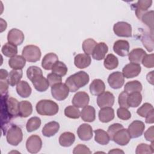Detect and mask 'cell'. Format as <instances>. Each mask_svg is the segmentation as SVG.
<instances>
[{"instance_id": "6da1fadb", "label": "cell", "mask_w": 154, "mask_h": 154, "mask_svg": "<svg viewBox=\"0 0 154 154\" xmlns=\"http://www.w3.org/2000/svg\"><path fill=\"white\" fill-rule=\"evenodd\" d=\"M1 127L5 126L10 122L12 118L19 116V102L8 95H1Z\"/></svg>"}, {"instance_id": "7a4b0ae2", "label": "cell", "mask_w": 154, "mask_h": 154, "mask_svg": "<svg viewBox=\"0 0 154 154\" xmlns=\"http://www.w3.org/2000/svg\"><path fill=\"white\" fill-rule=\"evenodd\" d=\"M26 76L38 91L44 92L48 89L49 82L47 79L43 76V72L38 67L30 66L26 70Z\"/></svg>"}, {"instance_id": "3957f363", "label": "cell", "mask_w": 154, "mask_h": 154, "mask_svg": "<svg viewBox=\"0 0 154 154\" xmlns=\"http://www.w3.org/2000/svg\"><path fill=\"white\" fill-rule=\"evenodd\" d=\"M90 78L88 73L84 71H79L69 76L65 82L70 92H76L80 88L86 85Z\"/></svg>"}, {"instance_id": "277c9868", "label": "cell", "mask_w": 154, "mask_h": 154, "mask_svg": "<svg viewBox=\"0 0 154 154\" xmlns=\"http://www.w3.org/2000/svg\"><path fill=\"white\" fill-rule=\"evenodd\" d=\"M35 109L40 115L52 116L58 113L59 106L56 102L52 100L43 99L37 102Z\"/></svg>"}, {"instance_id": "5b68a950", "label": "cell", "mask_w": 154, "mask_h": 154, "mask_svg": "<svg viewBox=\"0 0 154 154\" xmlns=\"http://www.w3.org/2000/svg\"><path fill=\"white\" fill-rule=\"evenodd\" d=\"M23 133L20 127L12 125L7 130L6 139L7 143L11 146H17L22 140Z\"/></svg>"}, {"instance_id": "8992f818", "label": "cell", "mask_w": 154, "mask_h": 154, "mask_svg": "<svg viewBox=\"0 0 154 154\" xmlns=\"http://www.w3.org/2000/svg\"><path fill=\"white\" fill-rule=\"evenodd\" d=\"M22 56L28 62L35 63L38 61L41 57V51L40 48L32 45L25 46L22 52Z\"/></svg>"}, {"instance_id": "52a82bcc", "label": "cell", "mask_w": 154, "mask_h": 154, "mask_svg": "<svg viewBox=\"0 0 154 154\" xmlns=\"http://www.w3.org/2000/svg\"><path fill=\"white\" fill-rule=\"evenodd\" d=\"M69 89L66 84L58 83L51 87V94L54 99L57 100L66 99L69 93Z\"/></svg>"}, {"instance_id": "ba28073f", "label": "cell", "mask_w": 154, "mask_h": 154, "mask_svg": "<svg viewBox=\"0 0 154 154\" xmlns=\"http://www.w3.org/2000/svg\"><path fill=\"white\" fill-rule=\"evenodd\" d=\"M42 147L41 138L37 135H32L28 138L26 141V149L31 153H38Z\"/></svg>"}, {"instance_id": "9c48e42d", "label": "cell", "mask_w": 154, "mask_h": 154, "mask_svg": "<svg viewBox=\"0 0 154 154\" xmlns=\"http://www.w3.org/2000/svg\"><path fill=\"white\" fill-rule=\"evenodd\" d=\"M113 31L119 37H129L132 35L131 25L126 22H118L113 26Z\"/></svg>"}, {"instance_id": "30bf717a", "label": "cell", "mask_w": 154, "mask_h": 154, "mask_svg": "<svg viewBox=\"0 0 154 154\" xmlns=\"http://www.w3.org/2000/svg\"><path fill=\"white\" fill-rule=\"evenodd\" d=\"M114 96L109 91H103L98 95L97 98V103L99 108L111 107L114 103Z\"/></svg>"}, {"instance_id": "8fae6325", "label": "cell", "mask_w": 154, "mask_h": 154, "mask_svg": "<svg viewBox=\"0 0 154 154\" xmlns=\"http://www.w3.org/2000/svg\"><path fill=\"white\" fill-rule=\"evenodd\" d=\"M108 82L112 88L119 89L123 85L125 77L122 72L119 71L114 72L109 75Z\"/></svg>"}, {"instance_id": "7c38bea8", "label": "cell", "mask_w": 154, "mask_h": 154, "mask_svg": "<svg viewBox=\"0 0 154 154\" xmlns=\"http://www.w3.org/2000/svg\"><path fill=\"white\" fill-rule=\"evenodd\" d=\"M145 129L144 123L140 120L133 121L128 126V131L131 138H135L140 137Z\"/></svg>"}, {"instance_id": "4fadbf2b", "label": "cell", "mask_w": 154, "mask_h": 154, "mask_svg": "<svg viewBox=\"0 0 154 154\" xmlns=\"http://www.w3.org/2000/svg\"><path fill=\"white\" fill-rule=\"evenodd\" d=\"M24 39L25 36L23 32L17 28H13L8 32V42L16 46L20 45L24 41Z\"/></svg>"}, {"instance_id": "5bb4252c", "label": "cell", "mask_w": 154, "mask_h": 154, "mask_svg": "<svg viewBox=\"0 0 154 154\" xmlns=\"http://www.w3.org/2000/svg\"><path fill=\"white\" fill-rule=\"evenodd\" d=\"M141 67L140 64L130 63L126 64L122 69V73L126 78H132L137 76L141 72Z\"/></svg>"}, {"instance_id": "9a60e30c", "label": "cell", "mask_w": 154, "mask_h": 154, "mask_svg": "<svg viewBox=\"0 0 154 154\" xmlns=\"http://www.w3.org/2000/svg\"><path fill=\"white\" fill-rule=\"evenodd\" d=\"M131 138L128 129L122 128L114 134L112 141L120 146H126L129 143Z\"/></svg>"}, {"instance_id": "2e32d148", "label": "cell", "mask_w": 154, "mask_h": 154, "mask_svg": "<svg viewBox=\"0 0 154 154\" xmlns=\"http://www.w3.org/2000/svg\"><path fill=\"white\" fill-rule=\"evenodd\" d=\"M152 1L151 0H140L132 5L135 8V12L137 17L141 20L142 16L147 11L149 8L152 5Z\"/></svg>"}, {"instance_id": "e0dca14e", "label": "cell", "mask_w": 154, "mask_h": 154, "mask_svg": "<svg viewBox=\"0 0 154 154\" xmlns=\"http://www.w3.org/2000/svg\"><path fill=\"white\" fill-rule=\"evenodd\" d=\"M90 100L88 94L84 91H78L73 96L72 103L78 108H84L88 105Z\"/></svg>"}, {"instance_id": "ac0fdd59", "label": "cell", "mask_w": 154, "mask_h": 154, "mask_svg": "<svg viewBox=\"0 0 154 154\" xmlns=\"http://www.w3.org/2000/svg\"><path fill=\"white\" fill-rule=\"evenodd\" d=\"M113 51L118 55L125 57L129 52V44L127 40H119L115 42L113 45Z\"/></svg>"}, {"instance_id": "d6986e66", "label": "cell", "mask_w": 154, "mask_h": 154, "mask_svg": "<svg viewBox=\"0 0 154 154\" xmlns=\"http://www.w3.org/2000/svg\"><path fill=\"white\" fill-rule=\"evenodd\" d=\"M77 134L81 140L88 141L93 137V129L90 125L83 123L78 127Z\"/></svg>"}, {"instance_id": "ffe728a7", "label": "cell", "mask_w": 154, "mask_h": 154, "mask_svg": "<svg viewBox=\"0 0 154 154\" xmlns=\"http://www.w3.org/2000/svg\"><path fill=\"white\" fill-rule=\"evenodd\" d=\"M108 51V47L106 43L100 42L96 45L92 52V57L96 60H103Z\"/></svg>"}, {"instance_id": "44dd1931", "label": "cell", "mask_w": 154, "mask_h": 154, "mask_svg": "<svg viewBox=\"0 0 154 154\" xmlns=\"http://www.w3.org/2000/svg\"><path fill=\"white\" fill-rule=\"evenodd\" d=\"M58 61V57L55 53L46 54L42 61V66L45 70H52L54 64Z\"/></svg>"}, {"instance_id": "7402d4cb", "label": "cell", "mask_w": 154, "mask_h": 154, "mask_svg": "<svg viewBox=\"0 0 154 154\" xmlns=\"http://www.w3.org/2000/svg\"><path fill=\"white\" fill-rule=\"evenodd\" d=\"M91 62V57L85 54L76 55L74 58V64L79 69H84L88 67Z\"/></svg>"}, {"instance_id": "603a6c76", "label": "cell", "mask_w": 154, "mask_h": 154, "mask_svg": "<svg viewBox=\"0 0 154 154\" xmlns=\"http://www.w3.org/2000/svg\"><path fill=\"white\" fill-rule=\"evenodd\" d=\"M60 125L55 121L46 123L42 129V134L45 137H51L55 135L59 131Z\"/></svg>"}, {"instance_id": "cb8c5ba5", "label": "cell", "mask_w": 154, "mask_h": 154, "mask_svg": "<svg viewBox=\"0 0 154 154\" xmlns=\"http://www.w3.org/2000/svg\"><path fill=\"white\" fill-rule=\"evenodd\" d=\"M80 116L82 120L87 122H93L96 119V111L94 107L87 105L83 108Z\"/></svg>"}, {"instance_id": "d4e9b609", "label": "cell", "mask_w": 154, "mask_h": 154, "mask_svg": "<svg viewBox=\"0 0 154 154\" xmlns=\"http://www.w3.org/2000/svg\"><path fill=\"white\" fill-rule=\"evenodd\" d=\"M89 89L91 94L98 96L105 91V85L102 80L100 79H95L90 84Z\"/></svg>"}, {"instance_id": "484cf974", "label": "cell", "mask_w": 154, "mask_h": 154, "mask_svg": "<svg viewBox=\"0 0 154 154\" xmlns=\"http://www.w3.org/2000/svg\"><path fill=\"white\" fill-rule=\"evenodd\" d=\"M146 55V52L141 48H136L132 50L128 54L129 60L133 63L140 64Z\"/></svg>"}, {"instance_id": "4316f807", "label": "cell", "mask_w": 154, "mask_h": 154, "mask_svg": "<svg viewBox=\"0 0 154 154\" xmlns=\"http://www.w3.org/2000/svg\"><path fill=\"white\" fill-rule=\"evenodd\" d=\"M114 118V111L111 107L102 108L99 111V119L102 123H108Z\"/></svg>"}, {"instance_id": "83f0119b", "label": "cell", "mask_w": 154, "mask_h": 154, "mask_svg": "<svg viewBox=\"0 0 154 154\" xmlns=\"http://www.w3.org/2000/svg\"><path fill=\"white\" fill-rule=\"evenodd\" d=\"M16 91L21 97L26 98L31 95L32 89L26 81H21L16 85Z\"/></svg>"}, {"instance_id": "f1b7e54d", "label": "cell", "mask_w": 154, "mask_h": 154, "mask_svg": "<svg viewBox=\"0 0 154 154\" xmlns=\"http://www.w3.org/2000/svg\"><path fill=\"white\" fill-rule=\"evenodd\" d=\"M26 64V60L23 56L15 55L8 60L9 66L14 70L22 69Z\"/></svg>"}, {"instance_id": "f546056e", "label": "cell", "mask_w": 154, "mask_h": 154, "mask_svg": "<svg viewBox=\"0 0 154 154\" xmlns=\"http://www.w3.org/2000/svg\"><path fill=\"white\" fill-rule=\"evenodd\" d=\"M75 140V136L73 133L65 132L61 134L59 137V144L65 147L71 146Z\"/></svg>"}, {"instance_id": "4dcf8cb0", "label": "cell", "mask_w": 154, "mask_h": 154, "mask_svg": "<svg viewBox=\"0 0 154 154\" xmlns=\"http://www.w3.org/2000/svg\"><path fill=\"white\" fill-rule=\"evenodd\" d=\"M95 136L94 140L101 145H106L110 141V138L108 133L102 129H98L94 131Z\"/></svg>"}, {"instance_id": "1f68e13d", "label": "cell", "mask_w": 154, "mask_h": 154, "mask_svg": "<svg viewBox=\"0 0 154 154\" xmlns=\"http://www.w3.org/2000/svg\"><path fill=\"white\" fill-rule=\"evenodd\" d=\"M32 112V104L27 100L19 102V116L26 118L30 116Z\"/></svg>"}, {"instance_id": "d6a6232c", "label": "cell", "mask_w": 154, "mask_h": 154, "mask_svg": "<svg viewBox=\"0 0 154 154\" xmlns=\"http://www.w3.org/2000/svg\"><path fill=\"white\" fill-rule=\"evenodd\" d=\"M153 32H145L142 34L141 40L143 46L149 52H152L153 50Z\"/></svg>"}, {"instance_id": "836d02e7", "label": "cell", "mask_w": 154, "mask_h": 154, "mask_svg": "<svg viewBox=\"0 0 154 154\" xmlns=\"http://www.w3.org/2000/svg\"><path fill=\"white\" fill-rule=\"evenodd\" d=\"M142 88L143 86L141 83L137 80L129 81L124 87L125 91L128 94L134 92H140L142 90Z\"/></svg>"}, {"instance_id": "e575fe53", "label": "cell", "mask_w": 154, "mask_h": 154, "mask_svg": "<svg viewBox=\"0 0 154 154\" xmlns=\"http://www.w3.org/2000/svg\"><path fill=\"white\" fill-rule=\"evenodd\" d=\"M23 72L22 69L19 70H12L8 73V81L9 84L11 86H14L15 85L17 84L21 78H22Z\"/></svg>"}, {"instance_id": "d590c367", "label": "cell", "mask_w": 154, "mask_h": 154, "mask_svg": "<svg viewBox=\"0 0 154 154\" xmlns=\"http://www.w3.org/2000/svg\"><path fill=\"white\" fill-rule=\"evenodd\" d=\"M141 101L142 95L140 92H134L128 94L127 102L129 107H137L141 103Z\"/></svg>"}, {"instance_id": "8d00e7d4", "label": "cell", "mask_w": 154, "mask_h": 154, "mask_svg": "<svg viewBox=\"0 0 154 154\" xmlns=\"http://www.w3.org/2000/svg\"><path fill=\"white\" fill-rule=\"evenodd\" d=\"M103 64L105 67L108 70H113L117 67L119 65V60L117 57L112 54L107 55L104 59Z\"/></svg>"}, {"instance_id": "74e56055", "label": "cell", "mask_w": 154, "mask_h": 154, "mask_svg": "<svg viewBox=\"0 0 154 154\" xmlns=\"http://www.w3.org/2000/svg\"><path fill=\"white\" fill-rule=\"evenodd\" d=\"M2 53L5 57H13L17 54V46L11 43H6L3 45L1 49Z\"/></svg>"}, {"instance_id": "f35d334b", "label": "cell", "mask_w": 154, "mask_h": 154, "mask_svg": "<svg viewBox=\"0 0 154 154\" xmlns=\"http://www.w3.org/2000/svg\"><path fill=\"white\" fill-rule=\"evenodd\" d=\"M41 125V120L38 117L30 118L26 125V129L28 132H31L38 129Z\"/></svg>"}, {"instance_id": "ab89813d", "label": "cell", "mask_w": 154, "mask_h": 154, "mask_svg": "<svg viewBox=\"0 0 154 154\" xmlns=\"http://www.w3.org/2000/svg\"><path fill=\"white\" fill-rule=\"evenodd\" d=\"M52 71V73L61 77L66 75L67 72V67L64 63L58 61L53 66Z\"/></svg>"}, {"instance_id": "60d3db41", "label": "cell", "mask_w": 154, "mask_h": 154, "mask_svg": "<svg viewBox=\"0 0 154 154\" xmlns=\"http://www.w3.org/2000/svg\"><path fill=\"white\" fill-rule=\"evenodd\" d=\"M97 44V42L93 38H87L82 43V50L85 54L91 55Z\"/></svg>"}, {"instance_id": "b9f144b4", "label": "cell", "mask_w": 154, "mask_h": 154, "mask_svg": "<svg viewBox=\"0 0 154 154\" xmlns=\"http://www.w3.org/2000/svg\"><path fill=\"white\" fill-rule=\"evenodd\" d=\"M80 111L78 107L74 105H69L67 106L64 109V115L70 118L76 119L80 117Z\"/></svg>"}, {"instance_id": "7bdbcfd3", "label": "cell", "mask_w": 154, "mask_h": 154, "mask_svg": "<svg viewBox=\"0 0 154 154\" xmlns=\"http://www.w3.org/2000/svg\"><path fill=\"white\" fill-rule=\"evenodd\" d=\"M153 142H152L150 145H148L145 143H141L137 146L136 148L135 153L137 154L141 153H153L154 152Z\"/></svg>"}, {"instance_id": "ee69618b", "label": "cell", "mask_w": 154, "mask_h": 154, "mask_svg": "<svg viewBox=\"0 0 154 154\" xmlns=\"http://www.w3.org/2000/svg\"><path fill=\"white\" fill-rule=\"evenodd\" d=\"M153 11H147L141 17V20L142 22L146 25L148 27L150 28L152 32H153Z\"/></svg>"}, {"instance_id": "f6af8a7d", "label": "cell", "mask_w": 154, "mask_h": 154, "mask_svg": "<svg viewBox=\"0 0 154 154\" xmlns=\"http://www.w3.org/2000/svg\"><path fill=\"white\" fill-rule=\"evenodd\" d=\"M153 109L152 104L149 103H144L137 111V113L142 117H146L149 112Z\"/></svg>"}, {"instance_id": "bcb514c9", "label": "cell", "mask_w": 154, "mask_h": 154, "mask_svg": "<svg viewBox=\"0 0 154 154\" xmlns=\"http://www.w3.org/2000/svg\"><path fill=\"white\" fill-rule=\"evenodd\" d=\"M117 117L123 120H128L131 117V113L128 108L120 107L117 111Z\"/></svg>"}, {"instance_id": "7dc6e473", "label": "cell", "mask_w": 154, "mask_h": 154, "mask_svg": "<svg viewBox=\"0 0 154 154\" xmlns=\"http://www.w3.org/2000/svg\"><path fill=\"white\" fill-rule=\"evenodd\" d=\"M123 128V126L120 123H114L111 125H110L108 128L107 133L109 135V137L110 138L111 140H112V138L114 135V134L120 129Z\"/></svg>"}, {"instance_id": "c3c4849f", "label": "cell", "mask_w": 154, "mask_h": 154, "mask_svg": "<svg viewBox=\"0 0 154 154\" xmlns=\"http://www.w3.org/2000/svg\"><path fill=\"white\" fill-rule=\"evenodd\" d=\"M47 80L49 82V85L51 87H52L56 84L61 82L62 78L61 76H60L54 73H51L47 75Z\"/></svg>"}, {"instance_id": "681fc988", "label": "cell", "mask_w": 154, "mask_h": 154, "mask_svg": "<svg viewBox=\"0 0 154 154\" xmlns=\"http://www.w3.org/2000/svg\"><path fill=\"white\" fill-rule=\"evenodd\" d=\"M143 65L146 68L153 67V54H146L141 61Z\"/></svg>"}, {"instance_id": "f907efd6", "label": "cell", "mask_w": 154, "mask_h": 154, "mask_svg": "<svg viewBox=\"0 0 154 154\" xmlns=\"http://www.w3.org/2000/svg\"><path fill=\"white\" fill-rule=\"evenodd\" d=\"M128 96V94L126 92H125V91H122L119 94L118 102H119V104L120 107L126 108H129V106L128 104V102H127Z\"/></svg>"}, {"instance_id": "816d5d0a", "label": "cell", "mask_w": 154, "mask_h": 154, "mask_svg": "<svg viewBox=\"0 0 154 154\" xmlns=\"http://www.w3.org/2000/svg\"><path fill=\"white\" fill-rule=\"evenodd\" d=\"M73 153L78 154V153H91L90 149L84 144H79L77 145L74 149L73 151Z\"/></svg>"}, {"instance_id": "f5cc1de1", "label": "cell", "mask_w": 154, "mask_h": 154, "mask_svg": "<svg viewBox=\"0 0 154 154\" xmlns=\"http://www.w3.org/2000/svg\"><path fill=\"white\" fill-rule=\"evenodd\" d=\"M8 79H2L1 80L0 85H1V95H4L7 94L8 88Z\"/></svg>"}, {"instance_id": "db71d44e", "label": "cell", "mask_w": 154, "mask_h": 154, "mask_svg": "<svg viewBox=\"0 0 154 154\" xmlns=\"http://www.w3.org/2000/svg\"><path fill=\"white\" fill-rule=\"evenodd\" d=\"M144 137L147 141L153 142V126L147 129L144 133Z\"/></svg>"}, {"instance_id": "11a10c76", "label": "cell", "mask_w": 154, "mask_h": 154, "mask_svg": "<svg viewBox=\"0 0 154 154\" xmlns=\"http://www.w3.org/2000/svg\"><path fill=\"white\" fill-rule=\"evenodd\" d=\"M154 112H153V109L152 110L149 114L146 117V123H153L154 122Z\"/></svg>"}, {"instance_id": "9f6ffc18", "label": "cell", "mask_w": 154, "mask_h": 154, "mask_svg": "<svg viewBox=\"0 0 154 154\" xmlns=\"http://www.w3.org/2000/svg\"><path fill=\"white\" fill-rule=\"evenodd\" d=\"M8 76V72L5 69H1V75H0V79L1 80L2 79H6L7 77Z\"/></svg>"}, {"instance_id": "6f0895ef", "label": "cell", "mask_w": 154, "mask_h": 154, "mask_svg": "<svg viewBox=\"0 0 154 154\" xmlns=\"http://www.w3.org/2000/svg\"><path fill=\"white\" fill-rule=\"evenodd\" d=\"M153 71L150 72V73H149L147 75V79L151 84H153Z\"/></svg>"}, {"instance_id": "680465c9", "label": "cell", "mask_w": 154, "mask_h": 154, "mask_svg": "<svg viewBox=\"0 0 154 154\" xmlns=\"http://www.w3.org/2000/svg\"><path fill=\"white\" fill-rule=\"evenodd\" d=\"M108 153H124V152L122 151V150H121L119 149H112V150L109 151Z\"/></svg>"}]
</instances>
